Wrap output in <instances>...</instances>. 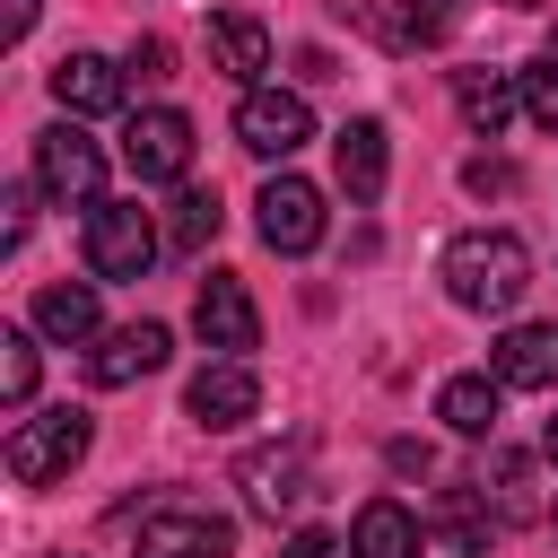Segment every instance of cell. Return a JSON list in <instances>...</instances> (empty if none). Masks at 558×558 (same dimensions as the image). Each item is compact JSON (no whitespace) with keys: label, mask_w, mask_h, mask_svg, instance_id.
Returning <instances> with one entry per match:
<instances>
[{"label":"cell","mask_w":558,"mask_h":558,"mask_svg":"<svg viewBox=\"0 0 558 558\" xmlns=\"http://www.w3.org/2000/svg\"><path fill=\"white\" fill-rule=\"evenodd\" d=\"M445 296L462 305V314H506L523 288H532V253H523V235H506V227H462L453 244H445Z\"/></svg>","instance_id":"1"},{"label":"cell","mask_w":558,"mask_h":558,"mask_svg":"<svg viewBox=\"0 0 558 558\" xmlns=\"http://www.w3.org/2000/svg\"><path fill=\"white\" fill-rule=\"evenodd\" d=\"M87 445H96V418L87 410H35V418H17V436H9V480L17 488H52V480H70L78 462H87Z\"/></svg>","instance_id":"2"},{"label":"cell","mask_w":558,"mask_h":558,"mask_svg":"<svg viewBox=\"0 0 558 558\" xmlns=\"http://www.w3.org/2000/svg\"><path fill=\"white\" fill-rule=\"evenodd\" d=\"M157 262V227L140 201H87V270L96 279H140Z\"/></svg>","instance_id":"3"},{"label":"cell","mask_w":558,"mask_h":558,"mask_svg":"<svg viewBox=\"0 0 558 558\" xmlns=\"http://www.w3.org/2000/svg\"><path fill=\"white\" fill-rule=\"evenodd\" d=\"M235 140H244L253 157H296V148L314 140V105H305L296 87H244V105H235Z\"/></svg>","instance_id":"4"},{"label":"cell","mask_w":558,"mask_h":558,"mask_svg":"<svg viewBox=\"0 0 558 558\" xmlns=\"http://www.w3.org/2000/svg\"><path fill=\"white\" fill-rule=\"evenodd\" d=\"M35 192H52V201H96V192H105V148H96L78 122H52V131L35 140Z\"/></svg>","instance_id":"5"},{"label":"cell","mask_w":558,"mask_h":558,"mask_svg":"<svg viewBox=\"0 0 558 558\" xmlns=\"http://www.w3.org/2000/svg\"><path fill=\"white\" fill-rule=\"evenodd\" d=\"M253 227H262L270 253H314L323 244V192L305 174H270L262 201H253Z\"/></svg>","instance_id":"6"},{"label":"cell","mask_w":558,"mask_h":558,"mask_svg":"<svg viewBox=\"0 0 558 558\" xmlns=\"http://www.w3.org/2000/svg\"><path fill=\"white\" fill-rule=\"evenodd\" d=\"M122 157H131V174H140V183H183V174H192V122H183L174 105H148V113H131V131H122Z\"/></svg>","instance_id":"7"},{"label":"cell","mask_w":558,"mask_h":558,"mask_svg":"<svg viewBox=\"0 0 558 558\" xmlns=\"http://www.w3.org/2000/svg\"><path fill=\"white\" fill-rule=\"evenodd\" d=\"M235 549V523L209 514V506H157L140 523V549L131 558H227Z\"/></svg>","instance_id":"8"},{"label":"cell","mask_w":558,"mask_h":558,"mask_svg":"<svg viewBox=\"0 0 558 558\" xmlns=\"http://www.w3.org/2000/svg\"><path fill=\"white\" fill-rule=\"evenodd\" d=\"M192 331H201L218 357H244V349L262 340V314H253V296H244L235 270H209V279H201V296H192Z\"/></svg>","instance_id":"9"},{"label":"cell","mask_w":558,"mask_h":558,"mask_svg":"<svg viewBox=\"0 0 558 558\" xmlns=\"http://www.w3.org/2000/svg\"><path fill=\"white\" fill-rule=\"evenodd\" d=\"M166 349H174V331H166V323H122V331H105V340L87 349V384L122 392V384L157 375V366H166Z\"/></svg>","instance_id":"10"},{"label":"cell","mask_w":558,"mask_h":558,"mask_svg":"<svg viewBox=\"0 0 558 558\" xmlns=\"http://www.w3.org/2000/svg\"><path fill=\"white\" fill-rule=\"evenodd\" d=\"M183 410H192L201 427H244V418L262 410V375H253L244 357H218V366H201V375H192Z\"/></svg>","instance_id":"11"},{"label":"cell","mask_w":558,"mask_h":558,"mask_svg":"<svg viewBox=\"0 0 558 558\" xmlns=\"http://www.w3.org/2000/svg\"><path fill=\"white\" fill-rule=\"evenodd\" d=\"M235 480H244V506H253V514H270V523H279V514H296V506L314 497V488H305V453H296V445H262V453H244V471H235Z\"/></svg>","instance_id":"12"},{"label":"cell","mask_w":558,"mask_h":558,"mask_svg":"<svg viewBox=\"0 0 558 558\" xmlns=\"http://www.w3.org/2000/svg\"><path fill=\"white\" fill-rule=\"evenodd\" d=\"M488 375L506 392H549L558 384V323H514L497 349H488Z\"/></svg>","instance_id":"13"},{"label":"cell","mask_w":558,"mask_h":558,"mask_svg":"<svg viewBox=\"0 0 558 558\" xmlns=\"http://www.w3.org/2000/svg\"><path fill=\"white\" fill-rule=\"evenodd\" d=\"M331 166H340V192H349V201H384V174H392V140H384V122H375V113L340 122Z\"/></svg>","instance_id":"14"},{"label":"cell","mask_w":558,"mask_h":558,"mask_svg":"<svg viewBox=\"0 0 558 558\" xmlns=\"http://www.w3.org/2000/svg\"><path fill=\"white\" fill-rule=\"evenodd\" d=\"M52 96H61V113H113L122 105V70L105 52H61L52 61Z\"/></svg>","instance_id":"15"},{"label":"cell","mask_w":558,"mask_h":558,"mask_svg":"<svg viewBox=\"0 0 558 558\" xmlns=\"http://www.w3.org/2000/svg\"><path fill=\"white\" fill-rule=\"evenodd\" d=\"M349 558H418V514L401 497H366L349 523Z\"/></svg>","instance_id":"16"},{"label":"cell","mask_w":558,"mask_h":558,"mask_svg":"<svg viewBox=\"0 0 558 558\" xmlns=\"http://www.w3.org/2000/svg\"><path fill=\"white\" fill-rule=\"evenodd\" d=\"M209 52H218V70H227V78H244V87H253V78L270 70V26H262L253 9H218V17H209Z\"/></svg>","instance_id":"17"},{"label":"cell","mask_w":558,"mask_h":558,"mask_svg":"<svg viewBox=\"0 0 558 558\" xmlns=\"http://www.w3.org/2000/svg\"><path fill=\"white\" fill-rule=\"evenodd\" d=\"M35 331H44V340H61V349L96 340V288H87V279L44 288V296H35Z\"/></svg>","instance_id":"18"},{"label":"cell","mask_w":558,"mask_h":558,"mask_svg":"<svg viewBox=\"0 0 558 558\" xmlns=\"http://www.w3.org/2000/svg\"><path fill=\"white\" fill-rule=\"evenodd\" d=\"M497 375H453L445 392H436V418L453 427V436H497Z\"/></svg>","instance_id":"19"},{"label":"cell","mask_w":558,"mask_h":558,"mask_svg":"<svg viewBox=\"0 0 558 558\" xmlns=\"http://www.w3.org/2000/svg\"><path fill=\"white\" fill-rule=\"evenodd\" d=\"M453 96H462V122H471L480 140H497V131H506V113L523 105V96H514V78H497V70H462V87H453Z\"/></svg>","instance_id":"20"},{"label":"cell","mask_w":558,"mask_h":558,"mask_svg":"<svg viewBox=\"0 0 558 558\" xmlns=\"http://www.w3.org/2000/svg\"><path fill=\"white\" fill-rule=\"evenodd\" d=\"M514 96H523L532 131H558V52H541L532 70H514Z\"/></svg>","instance_id":"21"},{"label":"cell","mask_w":558,"mask_h":558,"mask_svg":"<svg viewBox=\"0 0 558 558\" xmlns=\"http://www.w3.org/2000/svg\"><path fill=\"white\" fill-rule=\"evenodd\" d=\"M166 235H174L183 253H201V244L218 235V192H174V218H166Z\"/></svg>","instance_id":"22"},{"label":"cell","mask_w":558,"mask_h":558,"mask_svg":"<svg viewBox=\"0 0 558 558\" xmlns=\"http://www.w3.org/2000/svg\"><path fill=\"white\" fill-rule=\"evenodd\" d=\"M0 392L17 410L35 401V331H0Z\"/></svg>","instance_id":"23"},{"label":"cell","mask_w":558,"mask_h":558,"mask_svg":"<svg viewBox=\"0 0 558 558\" xmlns=\"http://www.w3.org/2000/svg\"><path fill=\"white\" fill-rule=\"evenodd\" d=\"M0 209H9V218H0V244H9V253H17V244H26V192H9V201H0Z\"/></svg>","instance_id":"24"},{"label":"cell","mask_w":558,"mask_h":558,"mask_svg":"<svg viewBox=\"0 0 558 558\" xmlns=\"http://www.w3.org/2000/svg\"><path fill=\"white\" fill-rule=\"evenodd\" d=\"M279 558H340V541H331V532H296Z\"/></svg>","instance_id":"25"},{"label":"cell","mask_w":558,"mask_h":558,"mask_svg":"<svg viewBox=\"0 0 558 558\" xmlns=\"http://www.w3.org/2000/svg\"><path fill=\"white\" fill-rule=\"evenodd\" d=\"M131 70H140V78H166V44H157V35H148V44H131Z\"/></svg>","instance_id":"26"},{"label":"cell","mask_w":558,"mask_h":558,"mask_svg":"<svg viewBox=\"0 0 558 558\" xmlns=\"http://www.w3.org/2000/svg\"><path fill=\"white\" fill-rule=\"evenodd\" d=\"M26 26H35V0H0V35H9V44H17V35H26Z\"/></svg>","instance_id":"27"},{"label":"cell","mask_w":558,"mask_h":558,"mask_svg":"<svg viewBox=\"0 0 558 558\" xmlns=\"http://www.w3.org/2000/svg\"><path fill=\"white\" fill-rule=\"evenodd\" d=\"M541 453H549V462H558V418H549V436H541Z\"/></svg>","instance_id":"28"},{"label":"cell","mask_w":558,"mask_h":558,"mask_svg":"<svg viewBox=\"0 0 558 558\" xmlns=\"http://www.w3.org/2000/svg\"><path fill=\"white\" fill-rule=\"evenodd\" d=\"M514 9H532V0H514Z\"/></svg>","instance_id":"29"}]
</instances>
